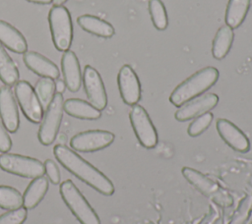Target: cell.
<instances>
[{"instance_id":"6da1fadb","label":"cell","mask_w":252,"mask_h":224,"mask_svg":"<svg viewBox=\"0 0 252 224\" xmlns=\"http://www.w3.org/2000/svg\"><path fill=\"white\" fill-rule=\"evenodd\" d=\"M53 153L57 161L78 179L101 195L111 196L115 189L112 182L97 168L65 144H56Z\"/></svg>"},{"instance_id":"7a4b0ae2","label":"cell","mask_w":252,"mask_h":224,"mask_svg":"<svg viewBox=\"0 0 252 224\" xmlns=\"http://www.w3.org/2000/svg\"><path fill=\"white\" fill-rule=\"evenodd\" d=\"M220 73L215 67H205L180 83L171 92L169 101L176 107L200 96L210 89L219 80Z\"/></svg>"},{"instance_id":"3957f363","label":"cell","mask_w":252,"mask_h":224,"mask_svg":"<svg viewBox=\"0 0 252 224\" xmlns=\"http://www.w3.org/2000/svg\"><path fill=\"white\" fill-rule=\"evenodd\" d=\"M59 191L62 199L81 224H100L96 212L71 180L62 182Z\"/></svg>"},{"instance_id":"277c9868","label":"cell","mask_w":252,"mask_h":224,"mask_svg":"<svg viewBox=\"0 0 252 224\" xmlns=\"http://www.w3.org/2000/svg\"><path fill=\"white\" fill-rule=\"evenodd\" d=\"M48 23L54 46L58 51H67L73 40V25L68 9L54 5L49 11Z\"/></svg>"},{"instance_id":"5b68a950","label":"cell","mask_w":252,"mask_h":224,"mask_svg":"<svg viewBox=\"0 0 252 224\" xmlns=\"http://www.w3.org/2000/svg\"><path fill=\"white\" fill-rule=\"evenodd\" d=\"M181 172L183 177L194 188L218 205L221 207H228L232 205V196L218 183L210 179L205 174L191 167H183Z\"/></svg>"},{"instance_id":"8992f818","label":"cell","mask_w":252,"mask_h":224,"mask_svg":"<svg viewBox=\"0 0 252 224\" xmlns=\"http://www.w3.org/2000/svg\"><path fill=\"white\" fill-rule=\"evenodd\" d=\"M63 105L64 100L62 93H55L51 102L45 109L38 130L37 137L41 144L49 145L54 141L63 117Z\"/></svg>"},{"instance_id":"52a82bcc","label":"cell","mask_w":252,"mask_h":224,"mask_svg":"<svg viewBox=\"0 0 252 224\" xmlns=\"http://www.w3.org/2000/svg\"><path fill=\"white\" fill-rule=\"evenodd\" d=\"M129 119L140 144L148 149L156 147L158 141V132L146 109L139 104L132 105Z\"/></svg>"},{"instance_id":"ba28073f","label":"cell","mask_w":252,"mask_h":224,"mask_svg":"<svg viewBox=\"0 0 252 224\" xmlns=\"http://www.w3.org/2000/svg\"><path fill=\"white\" fill-rule=\"evenodd\" d=\"M0 168L5 172L25 178H36L44 174V166L38 159L15 153L1 154Z\"/></svg>"},{"instance_id":"9c48e42d","label":"cell","mask_w":252,"mask_h":224,"mask_svg":"<svg viewBox=\"0 0 252 224\" xmlns=\"http://www.w3.org/2000/svg\"><path fill=\"white\" fill-rule=\"evenodd\" d=\"M14 91L26 118L32 123H39L43 117V109L31 84L27 81H19L15 84Z\"/></svg>"},{"instance_id":"30bf717a","label":"cell","mask_w":252,"mask_h":224,"mask_svg":"<svg viewBox=\"0 0 252 224\" xmlns=\"http://www.w3.org/2000/svg\"><path fill=\"white\" fill-rule=\"evenodd\" d=\"M114 134L104 130H89L75 135L71 140V147L80 152H94L109 146L114 141Z\"/></svg>"},{"instance_id":"8fae6325","label":"cell","mask_w":252,"mask_h":224,"mask_svg":"<svg viewBox=\"0 0 252 224\" xmlns=\"http://www.w3.org/2000/svg\"><path fill=\"white\" fill-rule=\"evenodd\" d=\"M83 84L90 103L98 110H103L107 105V94L99 73L87 65L83 74Z\"/></svg>"},{"instance_id":"7c38bea8","label":"cell","mask_w":252,"mask_h":224,"mask_svg":"<svg viewBox=\"0 0 252 224\" xmlns=\"http://www.w3.org/2000/svg\"><path fill=\"white\" fill-rule=\"evenodd\" d=\"M117 84L120 96L125 104H137L142 95L141 84L136 72L130 65H123L117 75Z\"/></svg>"},{"instance_id":"4fadbf2b","label":"cell","mask_w":252,"mask_h":224,"mask_svg":"<svg viewBox=\"0 0 252 224\" xmlns=\"http://www.w3.org/2000/svg\"><path fill=\"white\" fill-rule=\"evenodd\" d=\"M218 103L219 96L216 93H206L180 106L174 113V118L179 122L189 121L206 112H210L218 105Z\"/></svg>"},{"instance_id":"5bb4252c","label":"cell","mask_w":252,"mask_h":224,"mask_svg":"<svg viewBox=\"0 0 252 224\" xmlns=\"http://www.w3.org/2000/svg\"><path fill=\"white\" fill-rule=\"evenodd\" d=\"M216 128L221 140L233 150L245 153L250 149V141L247 136L229 120L218 119Z\"/></svg>"},{"instance_id":"9a60e30c","label":"cell","mask_w":252,"mask_h":224,"mask_svg":"<svg viewBox=\"0 0 252 224\" xmlns=\"http://www.w3.org/2000/svg\"><path fill=\"white\" fill-rule=\"evenodd\" d=\"M0 118L8 132H17L20 125L19 112L12 89L8 85L0 87Z\"/></svg>"},{"instance_id":"2e32d148","label":"cell","mask_w":252,"mask_h":224,"mask_svg":"<svg viewBox=\"0 0 252 224\" xmlns=\"http://www.w3.org/2000/svg\"><path fill=\"white\" fill-rule=\"evenodd\" d=\"M26 66L34 74L49 79H58L59 69L58 67L47 57L39 54L35 51H27L23 56Z\"/></svg>"},{"instance_id":"e0dca14e","label":"cell","mask_w":252,"mask_h":224,"mask_svg":"<svg viewBox=\"0 0 252 224\" xmlns=\"http://www.w3.org/2000/svg\"><path fill=\"white\" fill-rule=\"evenodd\" d=\"M61 68L66 87L72 92L78 91L81 87L82 75L79 60L73 51L67 50L63 53Z\"/></svg>"},{"instance_id":"ac0fdd59","label":"cell","mask_w":252,"mask_h":224,"mask_svg":"<svg viewBox=\"0 0 252 224\" xmlns=\"http://www.w3.org/2000/svg\"><path fill=\"white\" fill-rule=\"evenodd\" d=\"M0 43L11 51L24 54L27 52L28 43L25 36L12 25L0 20Z\"/></svg>"},{"instance_id":"d6986e66","label":"cell","mask_w":252,"mask_h":224,"mask_svg":"<svg viewBox=\"0 0 252 224\" xmlns=\"http://www.w3.org/2000/svg\"><path fill=\"white\" fill-rule=\"evenodd\" d=\"M77 23L87 32L99 37L109 38L115 33V29L111 24L93 15H82L78 17Z\"/></svg>"},{"instance_id":"ffe728a7","label":"cell","mask_w":252,"mask_h":224,"mask_svg":"<svg viewBox=\"0 0 252 224\" xmlns=\"http://www.w3.org/2000/svg\"><path fill=\"white\" fill-rule=\"evenodd\" d=\"M63 108L68 115L78 119L96 120L101 116L100 110L94 107L91 103L79 98L67 99L64 102Z\"/></svg>"},{"instance_id":"44dd1931","label":"cell","mask_w":252,"mask_h":224,"mask_svg":"<svg viewBox=\"0 0 252 224\" xmlns=\"http://www.w3.org/2000/svg\"><path fill=\"white\" fill-rule=\"evenodd\" d=\"M48 190V181L45 177L34 178L27 187L23 195V206L26 209L34 208L44 197Z\"/></svg>"},{"instance_id":"7402d4cb","label":"cell","mask_w":252,"mask_h":224,"mask_svg":"<svg viewBox=\"0 0 252 224\" xmlns=\"http://www.w3.org/2000/svg\"><path fill=\"white\" fill-rule=\"evenodd\" d=\"M234 39V32L228 26H221L214 39L212 45L213 57L217 60H222L230 51Z\"/></svg>"},{"instance_id":"603a6c76","label":"cell","mask_w":252,"mask_h":224,"mask_svg":"<svg viewBox=\"0 0 252 224\" xmlns=\"http://www.w3.org/2000/svg\"><path fill=\"white\" fill-rule=\"evenodd\" d=\"M251 0H228L225 10L226 26L232 29L239 28L246 19Z\"/></svg>"},{"instance_id":"cb8c5ba5","label":"cell","mask_w":252,"mask_h":224,"mask_svg":"<svg viewBox=\"0 0 252 224\" xmlns=\"http://www.w3.org/2000/svg\"><path fill=\"white\" fill-rule=\"evenodd\" d=\"M0 80L5 85L11 86L18 83L19 80V71L12 60L8 55L7 51L4 49L0 43Z\"/></svg>"},{"instance_id":"d4e9b609","label":"cell","mask_w":252,"mask_h":224,"mask_svg":"<svg viewBox=\"0 0 252 224\" xmlns=\"http://www.w3.org/2000/svg\"><path fill=\"white\" fill-rule=\"evenodd\" d=\"M23 196L15 188L0 186V208L13 210L22 207Z\"/></svg>"},{"instance_id":"484cf974","label":"cell","mask_w":252,"mask_h":224,"mask_svg":"<svg viewBox=\"0 0 252 224\" xmlns=\"http://www.w3.org/2000/svg\"><path fill=\"white\" fill-rule=\"evenodd\" d=\"M149 12L154 27L158 30H164L168 26V17L161 0H150Z\"/></svg>"},{"instance_id":"4316f807","label":"cell","mask_w":252,"mask_h":224,"mask_svg":"<svg viewBox=\"0 0 252 224\" xmlns=\"http://www.w3.org/2000/svg\"><path fill=\"white\" fill-rule=\"evenodd\" d=\"M34 91L41 105L46 109L55 94V83L52 79L41 78L36 82Z\"/></svg>"},{"instance_id":"83f0119b","label":"cell","mask_w":252,"mask_h":224,"mask_svg":"<svg viewBox=\"0 0 252 224\" xmlns=\"http://www.w3.org/2000/svg\"><path fill=\"white\" fill-rule=\"evenodd\" d=\"M213 119H214V115L211 112H206L194 118V120L188 126V129H187L188 135L192 138H196L200 136L210 127L211 123L213 122Z\"/></svg>"},{"instance_id":"f1b7e54d","label":"cell","mask_w":252,"mask_h":224,"mask_svg":"<svg viewBox=\"0 0 252 224\" xmlns=\"http://www.w3.org/2000/svg\"><path fill=\"white\" fill-rule=\"evenodd\" d=\"M27 219V209L20 207L0 215V224H23Z\"/></svg>"},{"instance_id":"f546056e","label":"cell","mask_w":252,"mask_h":224,"mask_svg":"<svg viewBox=\"0 0 252 224\" xmlns=\"http://www.w3.org/2000/svg\"><path fill=\"white\" fill-rule=\"evenodd\" d=\"M43 166H44V173L46 174V176L48 177L50 182L53 185L59 184L60 172H59V169H58L57 165L55 164V162L51 159H46L43 163Z\"/></svg>"},{"instance_id":"4dcf8cb0","label":"cell","mask_w":252,"mask_h":224,"mask_svg":"<svg viewBox=\"0 0 252 224\" xmlns=\"http://www.w3.org/2000/svg\"><path fill=\"white\" fill-rule=\"evenodd\" d=\"M11 146H12V140L4 125L0 122V151L5 153L10 150Z\"/></svg>"},{"instance_id":"1f68e13d","label":"cell","mask_w":252,"mask_h":224,"mask_svg":"<svg viewBox=\"0 0 252 224\" xmlns=\"http://www.w3.org/2000/svg\"><path fill=\"white\" fill-rule=\"evenodd\" d=\"M65 87H66V84H65L64 81H62V80H60V79H57L56 82H55V89H56L57 93H62V92H64Z\"/></svg>"},{"instance_id":"d6a6232c","label":"cell","mask_w":252,"mask_h":224,"mask_svg":"<svg viewBox=\"0 0 252 224\" xmlns=\"http://www.w3.org/2000/svg\"><path fill=\"white\" fill-rule=\"evenodd\" d=\"M26 1L35 3V4H50L52 2V0H26Z\"/></svg>"},{"instance_id":"836d02e7","label":"cell","mask_w":252,"mask_h":224,"mask_svg":"<svg viewBox=\"0 0 252 224\" xmlns=\"http://www.w3.org/2000/svg\"><path fill=\"white\" fill-rule=\"evenodd\" d=\"M67 0H52V2H53V4L55 5V6H59V5H63L65 2H66Z\"/></svg>"}]
</instances>
